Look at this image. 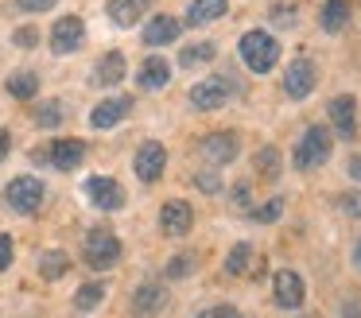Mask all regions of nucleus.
Returning <instances> with one entry per match:
<instances>
[{"mask_svg":"<svg viewBox=\"0 0 361 318\" xmlns=\"http://www.w3.org/2000/svg\"><path fill=\"white\" fill-rule=\"evenodd\" d=\"M276 59H280L276 35H268V31H245L241 35V62L252 74H268L276 66Z\"/></svg>","mask_w":361,"mask_h":318,"instance_id":"obj_1","label":"nucleus"},{"mask_svg":"<svg viewBox=\"0 0 361 318\" xmlns=\"http://www.w3.org/2000/svg\"><path fill=\"white\" fill-rule=\"evenodd\" d=\"M330 147H334V136H330L322 124H311V128L299 136V144H295V152H291V159H295L299 171H314V167H322V163L330 159Z\"/></svg>","mask_w":361,"mask_h":318,"instance_id":"obj_2","label":"nucleus"},{"mask_svg":"<svg viewBox=\"0 0 361 318\" xmlns=\"http://www.w3.org/2000/svg\"><path fill=\"white\" fill-rule=\"evenodd\" d=\"M43 198H47V186L35 175H16L4 186V202H8V209H16V214H39Z\"/></svg>","mask_w":361,"mask_h":318,"instance_id":"obj_3","label":"nucleus"},{"mask_svg":"<svg viewBox=\"0 0 361 318\" xmlns=\"http://www.w3.org/2000/svg\"><path fill=\"white\" fill-rule=\"evenodd\" d=\"M121 260V240L117 233L109 229V225H94V229L86 233V264L97 271L113 268V264Z\"/></svg>","mask_w":361,"mask_h":318,"instance_id":"obj_4","label":"nucleus"},{"mask_svg":"<svg viewBox=\"0 0 361 318\" xmlns=\"http://www.w3.org/2000/svg\"><path fill=\"white\" fill-rule=\"evenodd\" d=\"M82 194H86V198L94 202L97 209H105V214H113V209H121V206H125V186H121V183H113V178H102V175L86 178Z\"/></svg>","mask_w":361,"mask_h":318,"instance_id":"obj_5","label":"nucleus"},{"mask_svg":"<svg viewBox=\"0 0 361 318\" xmlns=\"http://www.w3.org/2000/svg\"><path fill=\"white\" fill-rule=\"evenodd\" d=\"M229 93H233V82H229V78H206V82H198L195 90H190V105L210 113V109L226 105Z\"/></svg>","mask_w":361,"mask_h":318,"instance_id":"obj_6","label":"nucleus"},{"mask_svg":"<svg viewBox=\"0 0 361 318\" xmlns=\"http://www.w3.org/2000/svg\"><path fill=\"white\" fill-rule=\"evenodd\" d=\"M272 295H276V307H283V310H299L303 307V295H307V287H303V276L299 271H276L272 276Z\"/></svg>","mask_w":361,"mask_h":318,"instance_id":"obj_7","label":"nucleus"},{"mask_svg":"<svg viewBox=\"0 0 361 318\" xmlns=\"http://www.w3.org/2000/svg\"><path fill=\"white\" fill-rule=\"evenodd\" d=\"M82 39H86V23H82L78 16H63V20H55V27H51V51L74 54L82 47Z\"/></svg>","mask_w":361,"mask_h":318,"instance_id":"obj_8","label":"nucleus"},{"mask_svg":"<svg viewBox=\"0 0 361 318\" xmlns=\"http://www.w3.org/2000/svg\"><path fill=\"white\" fill-rule=\"evenodd\" d=\"M314 82H319V66H314L311 59H295L288 66V74H283V93L295 101H303L307 93L314 90Z\"/></svg>","mask_w":361,"mask_h":318,"instance_id":"obj_9","label":"nucleus"},{"mask_svg":"<svg viewBox=\"0 0 361 318\" xmlns=\"http://www.w3.org/2000/svg\"><path fill=\"white\" fill-rule=\"evenodd\" d=\"M136 175L144 178V183H159L164 178V167H167V147L156 144V140H148V144L136 147Z\"/></svg>","mask_w":361,"mask_h":318,"instance_id":"obj_10","label":"nucleus"},{"mask_svg":"<svg viewBox=\"0 0 361 318\" xmlns=\"http://www.w3.org/2000/svg\"><path fill=\"white\" fill-rule=\"evenodd\" d=\"M39 159H47L55 171H74L86 159V144L82 140H55L47 152H39Z\"/></svg>","mask_w":361,"mask_h":318,"instance_id":"obj_11","label":"nucleus"},{"mask_svg":"<svg viewBox=\"0 0 361 318\" xmlns=\"http://www.w3.org/2000/svg\"><path fill=\"white\" fill-rule=\"evenodd\" d=\"M237 152H241V140H237V132H210V136L202 140V155L214 163V167H226V163H233Z\"/></svg>","mask_w":361,"mask_h":318,"instance_id":"obj_12","label":"nucleus"},{"mask_svg":"<svg viewBox=\"0 0 361 318\" xmlns=\"http://www.w3.org/2000/svg\"><path fill=\"white\" fill-rule=\"evenodd\" d=\"M190 225H195V209H190L187 202L175 198L159 209V229H164L167 237H183V233H190Z\"/></svg>","mask_w":361,"mask_h":318,"instance_id":"obj_13","label":"nucleus"},{"mask_svg":"<svg viewBox=\"0 0 361 318\" xmlns=\"http://www.w3.org/2000/svg\"><path fill=\"white\" fill-rule=\"evenodd\" d=\"M330 121H334V128H338L342 140H353L357 136V101H353L350 93L334 97L330 101Z\"/></svg>","mask_w":361,"mask_h":318,"instance_id":"obj_14","label":"nucleus"},{"mask_svg":"<svg viewBox=\"0 0 361 318\" xmlns=\"http://www.w3.org/2000/svg\"><path fill=\"white\" fill-rule=\"evenodd\" d=\"M128 109H133V97H105L102 105L90 113V124H94V128H113V124H121L128 116Z\"/></svg>","mask_w":361,"mask_h":318,"instance_id":"obj_15","label":"nucleus"},{"mask_svg":"<svg viewBox=\"0 0 361 318\" xmlns=\"http://www.w3.org/2000/svg\"><path fill=\"white\" fill-rule=\"evenodd\" d=\"M136 82H140V90H164V85L171 82V66H167V59L148 54L144 66H140V74H136Z\"/></svg>","mask_w":361,"mask_h":318,"instance_id":"obj_16","label":"nucleus"},{"mask_svg":"<svg viewBox=\"0 0 361 318\" xmlns=\"http://www.w3.org/2000/svg\"><path fill=\"white\" fill-rule=\"evenodd\" d=\"M148 8H152V0H109V4H105V12H109L113 23H121V27H133V23L140 20Z\"/></svg>","mask_w":361,"mask_h":318,"instance_id":"obj_17","label":"nucleus"},{"mask_svg":"<svg viewBox=\"0 0 361 318\" xmlns=\"http://www.w3.org/2000/svg\"><path fill=\"white\" fill-rule=\"evenodd\" d=\"M226 12H229V0H195L187 8V23L190 27H206V23L221 20Z\"/></svg>","mask_w":361,"mask_h":318,"instance_id":"obj_18","label":"nucleus"},{"mask_svg":"<svg viewBox=\"0 0 361 318\" xmlns=\"http://www.w3.org/2000/svg\"><path fill=\"white\" fill-rule=\"evenodd\" d=\"M121 78H125V54L121 51H109L97 59V70H94V82L97 85H121Z\"/></svg>","mask_w":361,"mask_h":318,"instance_id":"obj_19","label":"nucleus"},{"mask_svg":"<svg viewBox=\"0 0 361 318\" xmlns=\"http://www.w3.org/2000/svg\"><path fill=\"white\" fill-rule=\"evenodd\" d=\"M175 39H179V20H175V16H156V20L144 27V43H152V47L175 43Z\"/></svg>","mask_w":361,"mask_h":318,"instance_id":"obj_20","label":"nucleus"},{"mask_svg":"<svg viewBox=\"0 0 361 318\" xmlns=\"http://www.w3.org/2000/svg\"><path fill=\"white\" fill-rule=\"evenodd\" d=\"M350 12H353V4L350 0H326L322 4V16H319V23H322V31H342L345 23H350Z\"/></svg>","mask_w":361,"mask_h":318,"instance_id":"obj_21","label":"nucleus"},{"mask_svg":"<svg viewBox=\"0 0 361 318\" xmlns=\"http://www.w3.org/2000/svg\"><path fill=\"white\" fill-rule=\"evenodd\" d=\"M167 302V291L159 283H144L140 291H136V299H133V310L136 314H152V310H159Z\"/></svg>","mask_w":361,"mask_h":318,"instance_id":"obj_22","label":"nucleus"},{"mask_svg":"<svg viewBox=\"0 0 361 318\" xmlns=\"http://www.w3.org/2000/svg\"><path fill=\"white\" fill-rule=\"evenodd\" d=\"M214 54H218V47L214 43H190L179 51V66L183 70H195V66H206V62H214Z\"/></svg>","mask_w":361,"mask_h":318,"instance_id":"obj_23","label":"nucleus"},{"mask_svg":"<svg viewBox=\"0 0 361 318\" xmlns=\"http://www.w3.org/2000/svg\"><path fill=\"white\" fill-rule=\"evenodd\" d=\"M8 93L16 101H32L35 93H39V78H35L32 70H16V74L8 78Z\"/></svg>","mask_w":361,"mask_h":318,"instance_id":"obj_24","label":"nucleus"},{"mask_svg":"<svg viewBox=\"0 0 361 318\" xmlns=\"http://www.w3.org/2000/svg\"><path fill=\"white\" fill-rule=\"evenodd\" d=\"M66 271H71V260H66V252H59V248H47V252L39 256V276H43V279H63Z\"/></svg>","mask_w":361,"mask_h":318,"instance_id":"obj_25","label":"nucleus"},{"mask_svg":"<svg viewBox=\"0 0 361 318\" xmlns=\"http://www.w3.org/2000/svg\"><path fill=\"white\" fill-rule=\"evenodd\" d=\"M249 264H252V248L249 245H233V248H229V256H226V271H229V276H245Z\"/></svg>","mask_w":361,"mask_h":318,"instance_id":"obj_26","label":"nucleus"},{"mask_svg":"<svg viewBox=\"0 0 361 318\" xmlns=\"http://www.w3.org/2000/svg\"><path fill=\"white\" fill-rule=\"evenodd\" d=\"M102 299H105V283H86V287H78V295H74V307H78V310H94Z\"/></svg>","mask_w":361,"mask_h":318,"instance_id":"obj_27","label":"nucleus"},{"mask_svg":"<svg viewBox=\"0 0 361 318\" xmlns=\"http://www.w3.org/2000/svg\"><path fill=\"white\" fill-rule=\"evenodd\" d=\"M35 124H39V128H59V124H63V109H59V101H43V105H35Z\"/></svg>","mask_w":361,"mask_h":318,"instance_id":"obj_28","label":"nucleus"},{"mask_svg":"<svg viewBox=\"0 0 361 318\" xmlns=\"http://www.w3.org/2000/svg\"><path fill=\"white\" fill-rule=\"evenodd\" d=\"M257 167H260V178H276L280 175V152H276V147H260Z\"/></svg>","mask_w":361,"mask_h":318,"instance_id":"obj_29","label":"nucleus"},{"mask_svg":"<svg viewBox=\"0 0 361 318\" xmlns=\"http://www.w3.org/2000/svg\"><path fill=\"white\" fill-rule=\"evenodd\" d=\"M195 271V256H171V264H167V279H183V276H190Z\"/></svg>","mask_w":361,"mask_h":318,"instance_id":"obj_30","label":"nucleus"},{"mask_svg":"<svg viewBox=\"0 0 361 318\" xmlns=\"http://www.w3.org/2000/svg\"><path fill=\"white\" fill-rule=\"evenodd\" d=\"M280 214H283V198H268L264 206L252 209V217H257V221H276Z\"/></svg>","mask_w":361,"mask_h":318,"instance_id":"obj_31","label":"nucleus"},{"mask_svg":"<svg viewBox=\"0 0 361 318\" xmlns=\"http://www.w3.org/2000/svg\"><path fill=\"white\" fill-rule=\"evenodd\" d=\"M12 43H16V47H24V51H32V47L39 43V31H35L32 23H27V27H16V35H12Z\"/></svg>","mask_w":361,"mask_h":318,"instance_id":"obj_32","label":"nucleus"},{"mask_svg":"<svg viewBox=\"0 0 361 318\" xmlns=\"http://www.w3.org/2000/svg\"><path fill=\"white\" fill-rule=\"evenodd\" d=\"M195 183H198V190H206V194H218V190H221V178H218V171H202V175H198Z\"/></svg>","mask_w":361,"mask_h":318,"instance_id":"obj_33","label":"nucleus"},{"mask_svg":"<svg viewBox=\"0 0 361 318\" xmlns=\"http://www.w3.org/2000/svg\"><path fill=\"white\" fill-rule=\"evenodd\" d=\"M233 206H237V209H249V206H252L249 183H237V186H233Z\"/></svg>","mask_w":361,"mask_h":318,"instance_id":"obj_34","label":"nucleus"},{"mask_svg":"<svg viewBox=\"0 0 361 318\" xmlns=\"http://www.w3.org/2000/svg\"><path fill=\"white\" fill-rule=\"evenodd\" d=\"M342 209H345V214H353V217H361V190L342 194Z\"/></svg>","mask_w":361,"mask_h":318,"instance_id":"obj_35","label":"nucleus"},{"mask_svg":"<svg viewBox=\"0 0 361 318\" xmlns=\"http://www.w3.org/2000/svg\"><path fill=\"white\" fill-rule=\"evenodd\" d=\"M20 12H47V8H55V0H16Z\"/></svg>","mask_w":361,"mask_h":318,"instance_id":"obj_36","label":"nucleus"},{"mask_svg":"<svg viewBox=\"0 0 361 318\" xmlns=\"http://www.w3.org/2000/svg\"><path fill=\"white\" fill-rule=\"evenodd\" d=\"M272 20L276 23H291V20H295V4H276L272 8Z\"/></svg>","mask_w":361,"mask_h":318,"instance_id":"obj_37","label":"nucleus"},{"mask_svg":"<svg viewBox=\"0 0 361 318\" xmlns=\"http://www.w3.org/2000/svg\"><path fill=\"white\" fill-rule=\"evenodd\" d=\"M198 318H241V310H233V307H210V310H202Z\"/></svg>","mask_w":361,"mask_h":318,"instance_id":"obj_38","label":"nucleus"},{"mask_svg":"<svg viewBox=\"0 0 361 318\" xmlns=\"http://www.w3.org/2000/svg\"><path fill=\"white\" fill-rule=\"evenodd\" d=\"M12 264V237H4V233H0V271L8 268Z\"/></svg>","mask_w":361,"mask_h":318,"instance_id":"obj_39","label":"nucleus"},{"mask_svg":"<svg viewBox=\"0 0 361 318\" xmlns=\"http://www.w3.org/2000/svg\"><path fill=\"white\" fill-rule=\"evenodd\" d=\"M342 318H361V302H345V307H342Z\"/></svg>","mask_w":361,"mask_h":318,"instance_id":"obj_40","label":"nucleus"},{"mask_svg":"<svg viewBox=\"0 0 361 318\" xmlns=\"http://www.w3.org/2000/svg\"><path fill=\"white\" fill-rule=\"evenodd\" d=\"M8 147H12V136L4 128H0V159H4V155H8Z\"/></svg>","mask_w":361,"mask_h":318,"instance_id":"obj_41","label":"nucleus"},{"mask_svg":"<svg viewBox=\"0 0 361 318\" xmlns=\"http://www.w3.org/2000/svg\"><path fill=\"white\" fill-rule=\"evenodd\" d=\"M350 175L361 183V155H353V159H350Z\"/></svg>","mask_w":361,"mask_h":318,"instance_id":"obj_42","label":"nucleus"},{"mask_svg":"<svg viewBox=\"0 0 361 318\" xmlns=\"http://www.w3.org/2000/svg\"><path fill=\"white\" fill-rule=\"evenodd\" d=\"M353 268L361 271V237H357V245H353Z\"/></svg>","mask_w":361,"mask_h":318,"instance_id":"obj_43","label":"nucleus"}]
</instances>
